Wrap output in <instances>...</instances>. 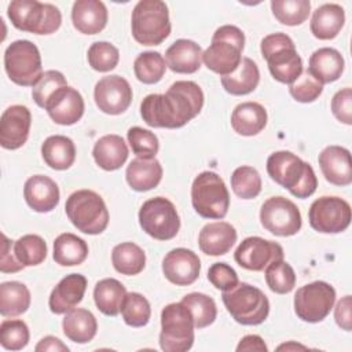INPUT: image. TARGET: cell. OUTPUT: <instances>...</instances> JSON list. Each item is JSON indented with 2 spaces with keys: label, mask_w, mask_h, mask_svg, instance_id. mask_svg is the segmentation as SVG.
I'll return each instance as SVG.
<instances>
[{
  "label": "cell",
  "mask_w": 352,
  "mask_h": 352,
  "mask_svg": "<svg viewBox=\"0 0 352 352\" xmlns=\"http://www.w3.org/2000/svg\"><path fill=\"white\" fill-rule=\"evenodd\" d=\"M204 107V92L194 81L173 82L165 94H150L140 103L143 121L153 128L176 129L195 118Z\"/></svg>",
  "instance_id": "6da1fadb"
},
{
  "label": "cell",
  "mask_w": 352,
  "mask_h": 352,
  "mask_svg": "<svg viewBox=\"0 0 352 352\" xmlns=\"http://www.w3.org/2000/svg\"><path fill=\"white\" fill-rule=\"evenodd\" d=\"M267 172L275 183L297 198L305 199L316 191L318 179L314 168L292 151L272 153L267 158Z\"/></svg>",
  "instance_id": "7a4b0ae2"
},
{
  "label": "cell",
  "mask_w": 352,
  "mask_h": 352,
  "mask_svg": "<svg viewBox=\"0 0 352 352\" xmlns=\"http://www.w3.org/2000/svg\"><path fill=\"white\" fill-rule=\"evenodd\" d=\"M243 47V32L238 26L223 25L216 29L210 45L202 52V62L213 73L228 76L241 63Z\"/></svg>",
  "instance_id": "3957f363"
},
{
  "label": "cell",
  "mask_w": 352,
  "mask_h": 352,
  "mask_svg": "<svg viewBox=\"0 0 352 352\" xmlns=\"http://www.w3.org/2000/svg\"><path fill=\"white\" fill-rule=\"evenodd\" d=\"M261 55L272 77L283 84L294 82L302 73V59L293 40L285 33H271L261 40Z\"/></svg>",
  "instance_id": "277c9868"
},
{
  "label": "cell",
  "mask_w": 352,
  "mask_h": 352,
  "mask_svg": "<svg viewBox=\"0 0 352 352\" xmlns=\"http://www.w3.org/2000/svg\"><path fill=\"white\" fill-rule=\"evenodd\" d=\"M133 38L142 45H158L170 33L169 11L161 0H140L131 16Z\"/></svg>",
  "instance_id": "5b68a950"
},
{
  "label": "cell",
  "mask_w": 352,
  "mask_h": 352,
  "mask_svg": "<svg viewBox=\"0 0 352 352\" xmlns=\"http://www.w3.org/2000/svg\"><path fill=\"white\" fill-rule=\"evenodd\" d=\"M65 210L70 223L88 235L102 234L109 224V210L103 198L92 190H77L69 195Z\"/></svg>",
  "instance_id": "8992f818"
},
{
  "label": "cell",
  "mask_w": 352,
  "mask_h": 352,
  "mask_svg": "<svg viewBox=\"0 0 352 352\" xmlns=\"http://www.w3.org/2000/svg\"><path fill=\"white\" fill-rule=\"evenodd\" d=\"M7 14L18 30L34 34H51L62 23L58 7L37 0H14L8 4Z\"/></svg>",
  "instance_id": "52a82bcc"
},
{
  "label": "cell",
  "mask_w": 352,
  "mask_h": 352,
  "mask_svg": "<svg viewBox=\"0 0 352 352\" xmlns=\"http://www.w3.org/2000/svg\"><path fill=\"white\" fill-rule=\"evenodd\" d=\"M221 300L232 319L243 326L263 323L270 314L267 296L256 286L238 282L232 289L223 292Z\"/></svg>",
  "instance_id": "ba28073f"
},
{
  "label": "cell",
  "mask_w": 352,
  "mask_h": 352,
  "mask_svg": "<svg viewBox=\"0 0 352 352\" xmlns=\"http://www.w3.org/2000/svg\"><path fill=\"white\" fill-rule=\"evenodd\" d=\"M191 204L204 219H223L230 208V192L223 179L210 170L201 172L191 186Z\"/></svg>",
  "instance_id": "9c48e42d"
},
{
  "label": "cell",
  "mask_w": 352,
  "mask_h": 352,
  "mask_svg": "<svg viewBox=\"0 0 352 352\" xmlns=\"http://www.w3.org/2000/svg\"><path fill=\"white\" fill-rule=\"evenodd\" d=\"M194 319L182 302L168 304L161 312L160 346L165 352H186L194 344Z\"/></svg>",
  "instance_id": "30bf717a"
},
{
  "label": "cell",
  "mask_w": 352,
  "mask_h": 352,
  "mask_svg": "<svg viewBox=\"0 0 352 352\" xmlns=\"http://www.w3.org/2000/svg\"><path fill=\"white\" fill-rule=\"evenodd\" d=\"M4 69L10 80L22 87H34L43 76L41 55L29 40L11 43L4 52Z\"/></svg>",
  "instance_id": "8fae6325"
},
{
  "label": "cell",
  "mask_w": 352,
  "mask_h": 352,
  "mask_svg": "<svg viewBox=\"0 0 352 352\" xmlns=\"http://www.w3.org/2000/svg\"><path fill=\"white\" fill-rule=\"evenodd\" d=\"M139 224L143 231L157 241H169L180 230L176 206L165 197L147 199L139 210Z\"/></svg>",
  "instance_id": "7c38bea8"
},
{
  "label": "cell",
  "mask_w": 352,
  "mask_h": 352,
  "mask_svg": "<svg viewBox=\"0 0 352 352\" xmlns=\"http://www.w3.org/2000/svg\"><path fill=\"white\" fill-rule=\"evenodd\" d=\"M336 302L334 287L323 280H315L301 286L294 294V312L308 323L322 322Z\"/></svg>",
  "instance_id": "4fadbf2b"
},
{
  "label": "cell",
  "mask_w": 352,
  "mask_h": 352,
  "mask_svg": "<svg viewBox=\"0 0 352 352\" xmlns=\"http://www.w3.org/2000/svg\"><path fill=\"white\" fill-rule=\"evenodd\" d=\"M351 205L340 198L324 195L311 204L308 219L311 227L322 234H338L351 223Z\"/></svg>",
  "instance_id": "5bb4252c"
},
{
  "label": "cell",
  "mask_w": 352,
  "mask_h": 352,
  "mask_svg": "<svg viewBox=\"0 0 352 352\" xmlns=\"http://www.w3.org/2000/svg\"><path fill=\"white\" fill-rule=\"evenodd\" d=\"M261 226L276 236L296 235L302 224L297 205L285 197L268 198L260 209Z\"/></svg>",
  "instance_id": "9a60e30c"
},
{
  "label": "cell",
  "mask_w": 352,
  "mask_h": 352,
  "mask_svg": "<svg viewBox=\"0 0 352 352\" xmlns=\"http://www.w3.org/2000/svg\"><path fill=\"white\" fill-rule=\"evenodd\" d=\"M132 96L129 82L118 74L102 77L94 89V99L98 109L110 116L124 113L129 107Z\"/></svg>",
  "instance_id": "2e32d148"
},
{
  "label": "cell",
  "mask_w": 352,
  "mask_h": 352,
  "mask_svg": "<svg viewBox=\"0 0 352 352\" xmlns=\"http://www.w3.org/2000/svg\"><path fill=\"white\" fill-rule=\"evenodd\" d=\"M234 258L245 270L264 271L270 263L283 258V249L276 242L260 236H248L238 245Z\"/></svg>",
  "instance_id": "e0dca14e"
},
{
  "label": "cell",
  "mask_w": 352,
  "mask_h": 352,
  "mask_svg": "<svg viewBox=\"0 0 352 352\" xmlns=\"http://www.w3.org/2000/svg\"><path fill=\"white\" fill-rule=\"evenodd\" d=\"M162 272L170 283L176 286H188L199 276L201 260L192 250L176 248L164 257Z\"/></svg>",
  "instance_id": "ac0fdd59"
},
{
  "label": "cell",
  "mask_w": 352,
  "mask_h": 352,
  "mask_svg": "<svg viewBox=\"0 0 352 352\" xmlns=\"http://www.w3.org/2000/svg\"><path fill=\"white\" fill-rule=\"evenodd\" d=\"M32 114L26 106L14 104L4 110L0 118V144L7 150L22 147L30 132Z\"/></svg>",
  "instance_id": "d6986e66"
},
{
  "label": "cell",
  "mask_w": 352,
  "mask_h": 352,
  "mask_svg": "<svg viewBox=\"0 0 352 352\" xmlns=\"http://www.w3.org/2000/svg\"><path fill=\"white\" fill-rule=\"evenodd\" d=\"M318 162L324 179L334 186H349L352 183V162L348 148L341 146L324 147Z\"/></svg>",
  "instance_id": "ffe728a7"
},
{
  "label": "cell",
  "mask_w": 352,
  "mask_h": 352,
  "mask_svg": "<svg viewBox=\"0 0 352 352\" xmlns=\"http://www.w3.org/2000/svg\"><path fill=\"white\" fill-rule=\"evenodd\" d=\"M87 290V278L81 274H69L52 289L48 305L51 312L62 315L82 301Z\"/></svg>",
  "instance_id": "44dd1931"
},
{
  "label": "cell",
  "mask_w": 352,
  "mask_h": 352,
  "mask_svg": "<svg viewBox=\"0 0 352 352\" xmlns=\"http://www.w3.org/2000/svg\"><path fill=\"white\" fill-rule=\"evenodd\" d=\"M23 197L26 204L38 213H48L59 204V187L45 175H34L25 182Z\"/></svg>",
  "instance_id": "7402d4cb"
},
{
  "label": "cell",
  "mask_w": 352,
  "mask_h": 352,
  "mask_svg": "<svg viewBox=\"0 0 352 352\" xmlns=\"http://www.w3.org/2000/svg\"><path fill=\"white\" fill-rule=\"evenodd\" d=\"M84 109L81 94L72 87H66L54 96L45 110L55 124L73 125L81 120Z\"/></svg>",
  "instance_id": "603a6c76"
},
{
  "label": "cell",
  "mask_w": 352,
  "mask_h": 352,
  "mask_svg": "<svg viewBox=\"0 0 352 352\" xmlns=\"http://www.w3.org/2000/svg\"><path fill=\"white\" fill-rule=\"evenodd\" d=\"M236 230L227 221H213L202 227L198 235V245L208 256H223L236 242Z\"/></svg>",
  "instance_id": "cb8c5ba5"
},
{
  "label": "cell",
  "mask_w": 352,
  "mask_h": 352,
  "mask_svg": "<svg viewBox=\"0 0 352 352\" xmlns=\"http://www.w3.org/2000/svg\"><path fill=\"white\" fill-rule=\"evenodd\" d=\"M73 26L82 34H96L106 28L107 8L100 0H77L72 8Z\"/></svg>",
  "instance_id": "d4e9b609"
},
{
  "label": "cell",
  "mask_w": 352,
  "mask_h": 352,
  "mask_svg": "<svg viewBox=\"0 0 352 352\" xmlns=\"http://www.w3.org/2000/svg\"><path fill=\"white\" fill-rule=\"evenodd\" d=\"M166 66L180 74H192L202 63V48L192 40L179 38L165 52Z\"/></svg>",
  "instance_id": "484cf974"
},
{
  "label": "cell",
  "mask_w": 352,
  "mask_h": 352,
  "mask_svg": "<svg viewBox=\"0 0 352 352\" xmlns=\"http://www.w3.org/2000/svg\"><path fill=\"white\" fill-rule=\"evenodd\" d=\"M344 58L342 55L330 47H323L316 50L309 56L308 72L323 85L337 81L344 72Z\"/></svg>",
  "instance_id": "4316f807"
},
{
  "label": "cell",
  "mask_w": 352,
  "mask_h": 352,
  "mask_svg": "<svg viewBox=\"0 0 352 352\" xmlns=\"http://www.w3.org/2000/svg\"><path fill=\"white\" fill-rule=\"evenodd\" d=\"M345 23V11L340 4L326 3L318 7L311 18V33L319 40H331Z\"/></svg>",
  "instance_id": "83f0119b"
},
{
  "label": "cell",
  "mask_w": 352,
  "mask_h": 352,
  "mask_svg": "<svg viewBox=\"0 0 352 352\" xmlns=\"http://www.w3.org/2000/svg\"><path fill=\"white\" fill-rule=\"evenodd\" d=\"M128 146L120 135H104L96 140L92 155L99 168L103 170L120 169L128 158Z\"/></svg>",
  "instance_id": "f1b7e54d"
},
{
  "label": "cell",
  "mask_w": 352,
  "mask_h": 352,
  "mask_svg": "<svg viewBox=\"0 0 352 352\" xmlns=\"http://www.w3.org/2000/svg\"><path fill=\"white\" fill-rule=\"evenodd\" d=\"M126 183L135 191L155 188L162 179V166L157 158H135L125 172Z\"/></svg>",
  "instance_id": "f546056e"
},
{
  "label": "cell",
  "mask_w": 352,
  "mask_h": 352,
  "mask_svg": "<svg viewBox=\"0 0 352 352\" xmlns=\"http://www.w3.org/2000/svg\"><path fill=\"white\" fill-rule=\"evenodd\" d=\"M267 110L257 102L239 103L231 114L232 129L242 136H254L267 125Z\"/></svg>",
  "instance_id": "4dcf8cb0"
},
{
  "label": "cell",
  "mask_w": 352,
  "mask_h": 352,
  "mask_svg": "<svg viewBox=\"0 0 352 352\" xmlns=\"http://www.w3.org/2000/svg\"><path fill=\"white\" fill-rule=\"evenodd\" d=\"M62 329L70 341L87 344L96 336L98 322L91 311L85 308H73L66 312L62 320Z\"/></svg>",
  "instance_id": "1f68e13d"
},
{
  "label": "cell",
  "mask_w": 352,
  "mask_h": 352,
  "mask_svg": "<svg viewBox=\"0 0 352 352\" xmlns=\"http://www.w3.org/2000/svg\"><path fill=\"white\" fill-rule=\"evenodd\" d=\"M260 81V70L254 60L242 56L238 67L228 76L221 77L223 88L235 96L248 95L253 92Z\"/></svg>",
  "instance_id": "d6a6232c"
},
{
  "label": "cell",
  "mask_w": 352,
  "mask_h": 352,
  "mask_svg": "<svg viewBox=\"0 0 352 352\" xmlns=\"http://www.w3.org/2000/svg\"><path fill=\"white\" fill-rule=\"evenodd\" d=\"M41 155L50 168L55 170H65L74 164L76 146L67 136L52 135L41 144Z\"/></svg>",
  "instance_id": "836d02e7"
},
{
  "label": "cell",
  "mask_w": 352,
  "mask_h": 352,
  "mask_svg": "<svg viewBox=\"0 0 352 352\" xmlns=\"http://www.w3.org/2000/svg\"><path fill=\"white\" fill-rule=\"evenodd\" d=\"M52 257L62 267L80 265L88 257V245L82 238L72 232H63L54 241Z\"/></svg>",
  "instance_id": "e575fe53"
},
{
  "label": "cell",
  "mask_w": 352,
  "mask_h": 352,
  "mask_svg": "<svg viewBox=\"0 0 352 352\" xmlns=\"http://www.w3.org/2000/svg\"><path fill=\"white\" fill-rule=\"evenodd\" d=\"M125 294V286L114 278H106L99 280L94 289L95 304L98 309L107 316H117L121 312V305Z\"/></svg>",
  "instance_id": "d590c367"
},
{
  "label": "cell",
  "mask_w": 352,
  "mask_h": 352,
  "mask_svg": "<svg viewBox=\"0 0 352 352\" xmlns=\"http://www.w3.org/2000/svg\"><path fill=\"white\" fill-rule=\"evenodd\" d=\"M30 292L23 283L10 280L0 285V314L3 316L25 314L30 307Z\"/></svg>",
  "instance_id": "8d00e7d4"
},
{
  "label": "cell",
  "mask_w": 352,
  "mask_h": 352,
  "mask_svg": "<svg viewBox=\"0 0 352 352\" xmlns=\"http://www.w3.org/2000/svg\"><path fill=\"white\" fill-rule=\"evenodd\" d=\"M111 263L117 272L122 275H138L146 265V254L133 242H122L113 248Z\"/></svg>",
  "instance_id": "74e56055"
},
{
  "label": "cell",
  "mask_w": 352,
  "mask_h": 352,
  "mask_svg": "<svg viewBox=\"0 0 352 352\" xmlns=\"http://www.w3.org/2000/svg\"><path fill=\"white\" fill-rule=\"evenodd\" d=\"M180 302L190 309L197 329L208 327L216 320L217 307L214 300L208 294L198 292L188 293L182 298Z\"/></svg>",
  "instance_id": "f35d334b"
},
{
  "label": "cell",
  "mask_w": 352,
  "mask_h": 352,
  "mask_svg": "<svg viewBox=\"0 0 352 352\" xmlns=\"http://www.w3.org/2000/svg\"><path fill=\"white\" fill-rule=\"evenodd\" d=\"M14 253L23 267L41 264L47 257V243L36 234H28L14 242Z\"/></svg>",
  "instance_id": "ab89813d"
},
{
  "label": "cell",
  "mask_w": 352,
  "mask_h": 352,
  "mask_svg": "<svg viewBox=\"0 0 352 352\" xmlns=\"http://www.w3.org/2000/svg\"><path fill=\"white\" fill-rule=\"evenodd\" d=\"M165 70V59L160 52L155 51L142 52L133 62L135 76L143 84H157L164 77Z\"/></svg>",
  "instance_id": "60d3db41"
},
{
  "label": "cell",
  "mask_w": 352,
  "mask_h": 352,
  "mask_svg": "<svg viewBox=\"0 0 352 352\" xmlns=\"http://www.w3.org/2000/svg\"><path fill=\"white\" fill-rule=\"evenodd\" d=\"M121 315L128 326L143 327L148 323L151 316L150 302L140 293H126L121 305Z\"/></svg>",
  "instance_id": "b9f144b4"
},
{
  "label": "cell",
  "mask_w": 352,
  "mask_h": 352,
  "mask_svg": "<svg viewBox=\"0 0 352 352\" xmlns=\"http://www.w3.org/2000/svg\"><path fill=\"white\" fill-rule=\"evenodd\" d=\"M271 10L278 22L297 26L305 22L311 11L309 0H272Z\"/></svg>",
  "instance_id": "7bdbcfd3"
},
{
  "label": "cell",
  "mask_w": 352,
  "mask_h": 352,
  "mask_svg": "<svg viewBox=\"0 0 352 352\" xmlns=\"http://www.w3.org/2000/svg\"><path fill=\"white\" fill-rule=\"evenodd\" d=\"M67 87L66 77L58 70H47L32 88L33 100L38 107L47 109L54 96Z\"/></svg>",
  "instance_id": "ee69618b"
},
{
  "label": "cell",
  "mask_w": 352,
  "mask_h": 352,
  "mask_svg": "<svg viewBox=\"0 0 352 352\" xmlns=\"http://www.w3.org/2000/svg\"><path fill=\"white\" fill-rule=\"evenodd\" d=\"M231 187L236 197L242 199H253L261 191V177L253 166H238L231 175Z\"/></svg>",
  "instance_id": "f6af8a7d"
},
{
  "label": "cell",
  "mask_w": 352,
  "mask_h": 352,
  "mask_svg": "<svg viewBox=\"0 0 352 352\" xmlns=\"http://www.w3.org/2000/svg\"><path fill=\"white\" fill-rule=\"evenodd\" d=\"M265 282L271 292L278 294L290 293L296 285V272L283 258L265 267Z\"/></svg>",
  "instance_id": "bcb514c9"
},
{
  "label": "cell",
  "mask_w": 352,
  "mask_h": 352,
  "mask_svg": "<svg viewBox=\"0 0 352 352\" xmlns=\"http://www.w3.org/2000/svg\"><path fill=\"white\" fill-rule=\"evenodd\" d=\"M29 327L21 319H6L0 324V342L4 349L21 351L29 342Z\"/></svg>",
  "instance_id": "7dc6e473"
},
{
  "label": "cell",
  "mask_w": 352,
  "mask_h": 352,
  "mask_svg": "<svg viewBox=\"0 0 352 352\" xmlns=\"http://www.w3.org/2000/svg\"><path fill=\"white\" fill-rule=\"evenodd\" d=\"M88 63L96 72H110L120 60V52L116 45L109 41H96L88 48Z\"/></svg>",
  "instance_id": "c3c4849f"
},
{
  "label": "cell",
  "mask_w": 352,
  "mask_h": 352,
  "mask_svg": "<svg viewBox=\"0 0 352 352\" xmlns=\"http://www.w3.org/2000/svg\"><path fill=\"white\" fill-rule=\"evenodd\" d=\"M128 143L139 158H155L160 150L158 138L148 129L140 126H132L126 132Z\"/></svg>",
  "instance_id": "681fc988"
},
{
  "label": "cell",
  "mask_w": 352,
  "mask_h": 352,
  "mask_svg": "<svg viewBox=\"0 0 352 352\" xmlns=\"http://www.w3.org/2000/svg\"><path fill=\"white\" fill-rule=\"evenodd\" d=\"M289 92L294 100L301 103H311L322 95L323 85L308 70H305L294 82L289 85Z\"/></svg>",
  "instance_id": "f907efd6"
},
{
  "label": "cell",
  "mask_w": 352,
  "mask_h": 352,
  "mask_svg": "<svg viewBox=\"0 0 352 352\" xmlns=\"http://www.w3.org/2000/svg\"><path fill=\"white\" fill-rule=\"evenodd\" d=\"M208 280L221 292L232 289L239 282L235 270L226 263L212 264L208 270Z\"/></svg>",
  "instance_id": "816d5d0a"
},
{
  "label": "cell",
  "mask_w": 352,
  "mask_h": 352,
  "mask_svg": "<svg viewBox=\"0 0 352 352\" xmlns=\"http://www.w3.org/2000/svg\"><path fill=\"white\" fill-rule=\"evenodd\" d=\"M331 111L334 117L345 124H352V89L351 88H342L337 91L331 99Z\"/></svg>",
  "instance_id": "f5cc1de1"
},
{
  "label": "cell",
  "mask_w": 352,
  "mask_h": 352,
  "mask_svg": "<svg viewBox=\"0 0 352 352\" xmlns=\"http://www.w3.org/2000/svg\"><path fill=\"white\" fill-rule=\"evenodd\" d=\"M25 267L16 260L14 253V243L3 234V245H1V258H0V271L7 272H18Z\"/></svg>",
  "instance_id": "db71d44e"
},
{
  "label": "cell",
  "mask_w": 352,
  "mask_h": 352,
  "mask_svg": "<svg viewBox=\"0 0 352 352\" xmlns=\"http://www.w3.org/2000/svg\"><path fill=\"white\" fill-rule=\"evenodd\" d=\"M351 309H352V298L351 296H345L342 297L336 308H334V319H336V323L345 331H351L352 329V314H351Z\"/></svg>",
  "instance_id": "11a10c76"
},
{
  "label": "cell",
  "mask_w": 352,
  "mask_h": 352,
  "mask_svg": "<svg viewBox=\"0 0 352 352\" xmlns=\"http://www.w3.org/2000/svg\"><path fill=\"white\" fill-rule=\"evenodd\" d=\"M236 351H258V352H267L268 348L264 342V340L257 334H249L241 338L239 344L236 345Z\"/></svg>",
  "instance_id": "9f6ffc18"
},
{
  "label": "cell",
  "mask_w": 352,
  "mask_h": 352,
  "mask_svg": "<svg viewBox=\"0 0 352 352\" xmlns=\"http://www.w3.org/2000/svg\"><path fill=\"white\" fill-rule=\"evenodd\" d=\"M36 352H67L69 346L65 345L59 338L54 337V336H47L44 338H41L38 341V344L36 345Z\"/></svg>",
  "instance_id": "6f0895ef"
},
{
  "label": "cell",
  "mask_w": 352,
  "mask_h": 352,
  "mask_svg": "<svg viewBox=\"0 0 352 352\" xmlns=\"http://www.w3.org/2000/svg\"><path fill=\"white\" fill-rule=\"evenodd\" d=\"M282 349H286V351H290V349H307V346L290 341V342H287V344H282V345L278 346V351H282Z\"/></svg>",
  "instance_id": "680465c9"
}]
</instances>
